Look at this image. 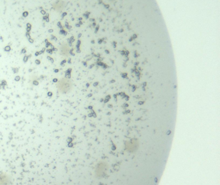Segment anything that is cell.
I'll list each match as a JSON object with an SVG mask.
<instances>
[{
  "label": "cell",
  "mask_w": 220,
  "mask_h": 185,
  "mask_svg": "<svg viewBox=\"0 0 220 185\" xmlns=\"http://www.w3.org/2000/svg\"><path fill=\"white\" fill-rule=\"evenodd\" d=\"M71 88V84L67 79H62L58 83V89L63 93L68 91Z\"/></svg>",
  "instance_id": "6da1fadb"
},
{
  "label": "cell",
  "mask_w": 220,
  "mask_h": 185,
  "mask_svg": "<svg viewBox=\"0 0 220 185\" xmlns=\"http://www.w3.org/2000/svg\"><path fill=\"white\" fill-rule=\"evenodd\" d=\"M63 7H64L63 3L62 2H57L55 3H54V5H53V8L56 11L62 10Z\"/></svg>",
  "instance_id": "7a4b0ae2"
}]
</instances>
